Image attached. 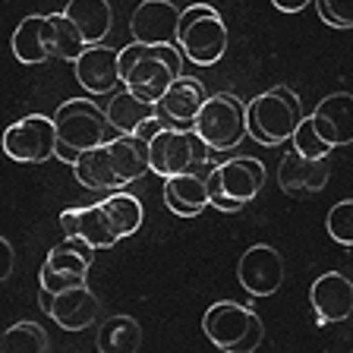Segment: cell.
I'll list each match as a JSON object with an SVG mask.
<instances>
[{
    "mask_svg": "<svg viewBox=\"0 0 353 353\" xmlns=\"http://www.w3.org/2000/svg\"><path fill=\"white\" fill-rule=\"evenodd\" d=\"M120 76L126 88L158 104L176 76H183V51L180 44L130 41L126 48H120Z\"/></svg>",
    "mask_w": 353,
    "mask_h": 353,
    "instance_id": "1",
    "label": "cell"
},
{
    "mask_svg": "<svg viewBox=\"0 0 353 353\" xmlns=\"http://www.w3.org/2000/svg\"><path fill=\"white\" fill-rule=\"evenodd\" d=\"M57 123V158L73 168L85 152L104 145L117 132L108 120V110L98 108L92 98H70L54 110Z\"/></svg>",
    "mask_w": 353,
    "mask_h": 353,
    "instance_id": "2",
    "label": "cell"
},
{
    "mask_svg": "<svg viewBox=\"0 0 353 353\" xmlns=\"http://www.w3.org/2000/svg\"><path fill=\"white\" fill-rule=\"evenodd\" d=\"M300 120L303 104L287 85H274L246 101V130L259 145H281L294 139Z\"/></svg>",
    "mask_w": 353,
    "mask_h": 353,
    "instance_id": "3",
    "label": "cell"
},
{
    "mask_svg": "<svg viewBox=\"0 0 353 353\" xmlns=\"http://www.w3.org/2000/svg\"><path fill=\"white\" fill-rule=\"evenodd\" d=\"M202 331L218 350L228 353H250L265 338V325L256 316V309L234 300L212 303L202 316Z\"/></svg>",
    "mask_w": 353,
    "mask_h": 353,
    "instance_id": "4",
    "label": "cell"
},
{
    "mask_svg": "<svg viewBox=\"0 0 353 353\" xmlns=\"http://www.w3.org/2000/svg\"><path fill=\"white\" fill-rule=\"evenodd\" d=\"M262 186L265 164L250 154H236L208 170V199L221 212H240L246 202H252L262 192Z\"/></svg>",
    "mask_w": 353,
    "mask_h": 353,
    "instance_id": "5",
    "label": "cell"
},
{
    "mask_svg": "<svg viewBox=\"0 0 353 353\" xmlns=\"http://www.w3.org/2000/svg\"><path fill=\"white\" fill-rule=\"evenodd\" d=\"M180 51L196 66H212L228 51V26L212 3H192L180 13Z\"/></svg>",
    "mask_w": 353,
    "mask_h": 353,
    "instance_id": "6",
    "label": "cell"
},
{
    "mask_svg": "<svg viewBox=\"0 0 353 353\" xmlns=\"http://www.w3.org/2000/svg\"><path fill=\"white\" fill-rule=\"evenodd\" d=\"M192 130L212 152H230L243 142V136H250V130H246V101H240L234 92H218L202 104Z\"/></svg>",
    "mask_w": 353,
    "mask_h": 353,
    "instance_id": "7",
    "label": "cell"
},
{
    "mask_svg": "<svg viewBox=\"0 0 353 353\" xmlns=\"http://www.w3.org/2000/svg\"><path fill=\"white\" fill-rule=\"evenodd\" d=\"M202 148L205 142L196 136V130L186 126H158L148 136V154H152V170L158 176H176L186 170H196L199 161H205Z\"/></svg>",
    "mask_w": 353,
    "mask_h": 353,
    "instance_id": "8",
    "label": "cell"
},
{
    "mask_svg": "<svg viewBox=\"0 0 353 353\" xmlns=\"http://www.w3.org/2000/svg\"><path fill=\"white\" fill-rule=\"evenodd\" d=\"M3 152L10 161L41 164L57 158V123L44 114H29L3 130Z\"/></svg>",
    "mask_w": 353,
    "mask_h": 353,
    "instance_id": "9",
    "label": "cell"
},
{
    "mask_svg": "<svg viewBox=\"0 0 353 353\" xmlns=\"http://www.w3.org/2000/svg\"><path fill=\"white\" fill-rule=\"evenodd\" d=\"M92 256H95L92 243H85L82 236H63V243L54 246L41 265V274H38L41 290L60 294V290H70V287H82Z\"/></svg>",
    "mask_w": 353,
    "mask_h": 353,
    "instance_id": "10",
    "label": "cell"
},
{
    "mask_svg": "<svg viewBox=\"0 0 353 353\" xmlns=\"http://www.w3.org/2000/svg\"><path fill=\"white\" fill-rule=\"evenodd\" d=\"M38 300H41L44 316L54 319L63 331H85L98 322V316H101L98 296L88 290V284L70 287V290H60V294H48V290H41Z\"/></svg>",
    "mask_w": 353,
    "mask_h": 353,
    "instance_id": "11",
    "label": "cell"
},
{
    "mask_svg": "<svg viewBox=\"0 0 353 353\" xmlns=\"http://www.w3.org/2000/svg\"><path fill=\"white\" fill-rule=\"evenodd\" d=\"M180 13L174 0H142L130 16L132 41L145 44H176L180 41Z\"/></svg>",
    "mask_w": 353,
    "mask_h": 353,
    "instance_id": "12",
    "label": "cell"
},
{
    "mask_svg": "<svg viewBox=\"0 0 353 353\" xmlns=\"http://www.w3.org/2000/svg\"><path fill=\"white\" fill-rule=\"evenodd\" d=\"M236 278L250 296H272L281 290V281H284V259L274 246L256 243L240 256Z\"/></svg>",
    "mask_w": 353,
    "mask_h": 353,
    "instance_id": "13",
    "label": "cell"
},
{
    "mask_svg": "<svg viewBox=\"0 0 353 353\" xmlns=\"http://www.w3.org/2000/svg\"><path fill=\"white\" fill-rule=\"evenodd\" d=\"M76 66V82L85 88L88 95H108L123 82L120 76V48H108V44H88L73 60Z\"/></svg>",
    "mask_w": 353,
    "mask_h": 353,
    "instance_id": "14",
    "label": "cell"
},
{
    "mask_svg": "<svg viewBox=\"0 0 353 353\" xmlns=\"http://www.w3.org/2000/svg\"><path fill=\"white\" fill-rule=\"evenodd\" d=\"M309 303L319 325H334L353 316V281L341 272H325L309 287Z\"/></svg>",
    "mask_w": 353,
    "mask_h": 353,
    "instance_id": "15",
    "label": "cell"
},
{
    "mask_svg": "<svg viewBox=\"0 0 353 353\" xmlns=\"http://www.w3.org/2000/svg\"><path fill=\"white\" fill-rule=\"evenodd\" d=\"M316 132L331 148H344L353 142V95L350 92H331L309 114Z\"/></svg>",
    "mask_w": 353,
    "mask_h": 353,
    "instance_id": "16",
    "label": "cell"
},
{
    "mask_svg": "<svg viewBox=\"0 0 353 353\" xmlns=\"http://www.w3.org/2000/svg\"><path fill=\"white\" fill-rule=\"evenodd\" d=\"M60 228H63V236H82L95 250H110L114 243H120V234L114 230L101 202L98 205H82V208L60 212Z\"/></svg>",
    "mask_w": 353,
    "mask_h": 353,
    "instance_id": "17",
    "label": "cell"
},
{
    "mask_svg": "<svg viewBox=\"0 0 353 353\" xmlns=\"http://www.w3.org/2000/svg\"><path fill=\"white\" fill-rule=\"evenodd\" d=\"M328 183V158H306L294 148L278 164V186L290 196H309Z\"/></svg>",
    "mask_w": 353,
    "mask_h": 353,
    "instance_id": "18",
    "label": "cell"
},
{
    "mask_svg": "<svg viewBox=\"0 0 353 353\" xmlns=\"http://www.w3.org/2000/svg\"><path fill=\"white\" fill-rule=\"evenodd\" d=\"M164 205L180 218H196L212 205L208 199V170H186L176 176H164Z\"/></svg>",
    "mask_w": 353,
    "mask_h": 353,
    "instance_id": "19",
    "label": "cell"
},
{
    "mask_svg": "<svg viewBox=\"0 0 353 353\" xmlns=\"http://www.w3.org/2000/svg\"><path fill=\"white\" fill-rule=\"evenodd\" d=\"M104 110H108L114 132H145L152 123H161V108L154 101L139 98L132 88H123L117 95H110Z\"/></svg>",
    "mask_w": 353,
    "mask_h": 353,
    "instance_id": "20",
    "label": "cell"
},
{
    "mask_svg": "<svg viewBox=\"0 0 353 353\" xmlns=\"http://www.w3.org/2000/svg\"><path fill=\"white\" fill-rule=\"evenodd\" d=\"M205 88L199 79H190V76H176L174 85L164 92V98L158 101L161 108V117L174 120L176 126H192L199 117V110L205 104Z\"/></svg>",
    "mask_w": 353,
    "mask_h": 353,
    "instance_id": "21",
    "label": "cell"
},
{
    "mask_svg": "<svg viewBox=\"0 0 353 353\" xmlns=\"http://www.w3.org/2000/svg\"><path fill=\"white\" fill-rule=\"evenodd\" d=\"M63 13L76 22L85 44H101L108 32L114 29V10L108 0H70Z\"/></svg>",
    "mask_w": 353,
    "mask_h": 353,
    "instance_id": "22",
    "label": "cell"
},
{
    "mask_svg": "<svg viewBox=\"0 0 353 353\" xmlns=\"http://www.w3.org/2000/svg\"><path fill=\"white\" fill-rule=\"evenodd\" d=\"M13 54L19 63H44L51 60V44H48V16H26L13 32Z\"/></svg>",
    "mask_w": 353,
    "mask_h": 353,
    "instance_id": "23",
    "label": "cell"
},
{
    "mask_svg": "<svg viewBox=\"0 0 353 353\" xmlns=\"http://www.w3.org/2000/svg\"><path fill=\"white\" fill-rule=\"evenodd\" d=\"M73 176L79 180V186H85V190H92V192L123 190L120 180H117V174H114V164H110L108 148L104 145H98V148H92V152L82 154L79 161L73 164Z\"/></svg>",
    "mask_w": 353,
    "mask_h": 353,
    "instance_id": "24",
    "label": "cell"
},
{
    "mask_svg": "<svg viewBox=\"0 0 353 353\" xmlns=\"http://www.w3.org/2000/svg\"><path fill=\"white\" fill-rule=\"evenodd\" d=\"M95 347L101 353H136L142 347V328L130 316H110L98 328Z\"/></svg>",
    "mask_w": 353,
    "mask_h": 353,
    "instance_id": "25",
    "label": "cell"
},
{
    "mask_svg": "<svg viewBox=\"0 0 353 353\" xmlns=\"http://www.w3.org/2000/svg\"><path fill=\"white\" fill-rule=\"evenodd\" d=\"M101 205H104V212H108L114 230L120 234V240H123V236H132L136 230L142 228V218H145V212H142V202L132 196V192L114 190L110 196H104Z\"/></svg>",
    "mask_w": 353,
    "mask_h": 353,
    "instance_id": "26",
    "label": "cell"
},
{
    "mask_svg": "<svg viewBox=\"0 0 353 353\" xmlns=\"http://www.w3.org/2000/svg\"><path fill=\"white\" fill-rule=\"evenodd\" d=\"M48 44H51V54L60 60H79V54L88 48L82 32L76 29V22L66 13L48 16Z\"/></svg>",
    "mask_w": 353,
    "mask_h": 353,
    "instance_id": "27",
    "label": "cell"
},
{
    "mask_svg": "<svg viewBox=\"0 0 353 353\" xmlns=\"http://www.w3.org/2000/svg\"><path fill=\"white\" fill-rule=\"evenodd\" d=\"M3 350L7 353H44L48 350V334L35 322H16L3 331Z\"/></svg>",
    "mask_w": 353,
    "mask_h": 353,
    "instance_id": "28",
    "label": "cell"
},
{
    "mask_svg": "<svg viewBox=\"0 0 353 353\" xmlns=\"http://www.w3.org/2000/svg\"><path fill=\"white\" fill-rule=\"evenodd\" d=\"M325 230L334 243L353 246V199H341L338 205H331L328 218H325Z\"/></svg>",
    "mask_w": 353,
    "mask_h": 353,
    "instance_id": "29",
    "label": "cell"
},
{
    "mask_svg": "<svg viewBox=\"0 0 353 353\" xmlns=\"http://www.w3.org/2000/svg\"><path fill=\"white\" fill-rule=\"evenodd\" d=\"M290 142H294V148L300 154H306V158H328V154L334 152V148H331L328 142L316 132V126H312V120L309 117L300 120V126H296V132H294V139Z\"/></svg>",
    "mask_w": 353,
    "mask_h": 353,
    "instance_id": "30",
    "label": "cell"
},
{
    "mask_svg": "<svg viewBox=\"0 0 353 353\" xmlns=\"http://www.w3.org/2000/svg\"><path fill=\"white\" fill-rule=\"evenodd\" d=\"M316 10L331 29H353V0H316Z\"/></svg>",
    "mask_w": 353,
    "mask_h": 353,
    "instance_id": "31",
    "label": "cell"
},
{
    "mask_svg": "<svg viewBox=\"0 0 353 353\" xmlns=\"http://www.w3.org/2000/svg\"><path fill=\"white\" fill-rule=\"evenodd\" d=\"M13 274V246L10 240H0V278L7 281Z\"/></svg>",
    "mask_w": 353,
    "mask_h": 353,
    "instance_id": "32",
    "label": "cell"
},
{
    "mask_svg": "<svg viewBox=\"0 0 353 353\" xmlns=\"http://www.w3.org/2000/svg\"><path fill=\"white\" fill-rule=\"evenodd\" d=\"M309 3H316V0H272V7L281 10V13H300Z\"/></svg>",
    "mask_w": 353,
    "mask_h": 353,
    "instance_id": "33",
    "label": "cell"
}]
</instances>
